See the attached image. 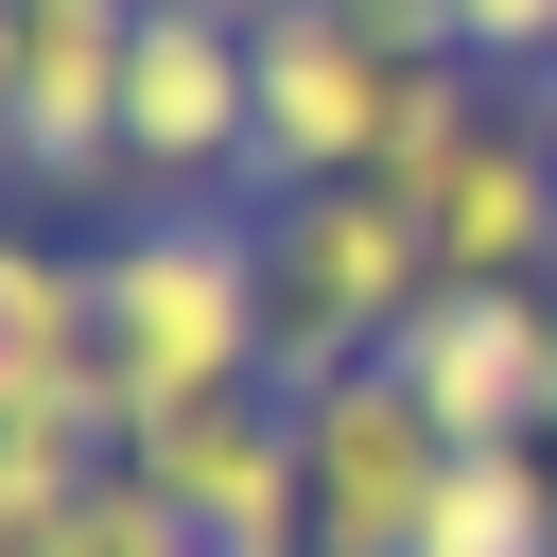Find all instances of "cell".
<instances>
[{"instance_id": "6da1fadb", "label": "cell", "mask_w": 557, "mask_h": 557, "mask_svg": "<svg viewBox=\"0 0 557 557\" xmlns=\"http://www.w3.org/2000/svg\"><path fill=\"white\" fill-rule=\"evenodd\" d=\"M87 296H104V400H122V453L191 400H244L261 348H278V296H261V209L209 191V209H122L87 244Z\"/></svg>"}, {"instance_id": "7a4b0ae2", "label": "cell", "mask_w": 557, "mask_h": 557, "mask_svg": "<svg viewBox=\"0 0 557 557\" xmlns=\"http://www.w3.org/2000/svg\"><path fill=\"white\" fill-rule=\"evenodd\" d=\"M261 296H278L261 383L313 400V383L383 366V348L435 313V226H418L383 174H348V191H278V209H261Z\"/></svg>"}, {"instance_id": "3957f363", "label": "cell", "mask_w": 557, "mask_h": 557, "mask_svg": "<svg viewBox=\"0 0 557 557\" xmlns=\"http://www.w3.org/2000/svg\"><path fill=\"white\" fill-rule=\"evenodd\" d=\"M122 52H139V0H0V174H17V209L122 191Z\"/></svg>"}, {"instance_id": "277c9868", "label": "cell", "mask_w": 557, "mask_h": 557, "mask_svg": "<svg viewBox=\"0 0 557 557\" xmlns=\"http://www.w3.org/2000/svg\"><path fill=\"white\" fill-rule=\"evenodd\" d=\"M244 139H261L244 17H226V0H139V52H122V174H139L157 209H209V191H244Z\"/></svg>"}, {"instance_id": "5b68a950", "label": "cell", "mask_w": 557, "mask_h": 557, "mask_svg": "<svg viewBox=\"0 0 557 557\" xmlns=\"http://www.w3.org/2000/svg\"><path fill=\"white\" fill-rule=\"evenodd\" d=\"M244 70H261V139H244V191H348L383 174V104H400V52H366L331 0H261L244 17Z\"/></svg>"}, {"instance_id": "8992f818", "label": "cell", "mask_w": 557, "mask_h": 557, "mask_svg": "<svg viewBox=\"0 0 557 557\" xmlns=\"http://www.w3.org/2000/svg\"><path fill=\"white\" fill-rule=\"evenodd\" d=\"M453 453H557V278H435V313L383 348Z\"/></svg>"}, {"instance_id": "52a82bcc", "label": "cell", "mask_w": 557, "mask_h": 557, "mask_svg": "<svg viewBox=\"0 0 557 557\" xmlns=\"http://www.w3.org/2000/svg\"><path fill=\"white\" fill-rule=\"evenodd\" d=\"M296 470H313V557H418L435 487H453V435L400 366H348L296 400Z\"/></svg>"}, {"instance_id": "ba28073f", "label": "cell", "mask_w": 557, "mask_h": 557, "mask_svg": "<svg viewBox=\"0 0 557 557\" xmlns=\"http://www.w3.org/2000/svg\"><path fill=\"white\" fill-rule=\"evenodd\" d=\"M122 470H139V487H157L209 557H313V470H296V400H278V383L157 418Z\"/></svg>"}, {"instance_id": "9c48e42d", "label": "cell", "mask_w": 557, "mask_h": 557, "mask_svg": "<svg viewBox=\"0 0 557 557\" xmlns=\"http://www.w3.org/2000/svg\"><path fill=\"white\" fill-rule=\"evenodd\" d=\"M400 209L435 226V278H557V139H540V104H487Z\"/></svg>"}, {"instance_id": "30bf717a", "label": "cell", "mask_w": 557, "mask_h": 557, "mask_svg": "<svg viewBox=\"0 0 557 557\" xmlns=\"http://www.w3.org/2000/svg\"><path fill=\"white\" fill-rule=\"evenodd\" d=\"M418 557H557V453H453Z\"/></svg>"}, {"instance_id": "8fae6325", "label": "cell", "mask_w": 557, "mask_h": 557, "mask_svg": "<svg viewBox=\"0 0 557 557\" xmlns=\"http://www.w3.org/2000/svg\"><path fill=\"white\" fill-rule=\"evenodd\" d=\"M487 104H505V70H470V52H418V70H400V104H383V191H418V174H435V157H453Z\"/></svg>"}, {"instance_id": "7c38bea8", "label": "cell", "mask_w": 557, "mask_h": 557, "mask_svg": "<svg viewBox=\"0 0 557 557\" xmlns=\"http://www.w3.org/2000/svg\"><path fill=\"white\" fill-rule=\"evenodd\" d=\"M17 557H209V540H191V522H174V505H157L139 470H104V487H87V505H70L52 540H17Z\"/></svg>"}, {"instance_id": "4fadbf2b", "label": "cell", "mask_w": 557, "mask_h": 557, "mask_svg": "<svg viewBox=\"0 0 557 557\" xmlns=\"http://www.w3.org/2000/svg\"><path fill=\"white\" fill-rule=\"evenodd\" d=\"M453 52L505 70V87H540V70H557V0H453Z\"/></svg>"}, {"instance_id": "5bb4252c", "label": "cell", "mask_w": 557, "mask_h": 557, "mask_svg": "<svg viewBox=\"0 0 557 557\" xmlns=\"http://www.w3.org/2000/svg\"><path fill=\"white\" fill-rule=\"evenodd\" d=\"M331 17H348L366 52H400V70H418V52H453V0H331Z\"/></svg>"}, {"instance_id": "9a60e30c", "label": "cell", "mask_w": 557, "mask_h": 557, "mask_svg": "<svg viewBox=\"0 0 557 557\" xmlns=\"http://www.w3.org/2000/svg\"><path fill=\"white\" fill-rule=\"evenodd\" d=\"M522 104H540V139H557V70H540V87H522Z\"/></svg>"}]
</instances>
